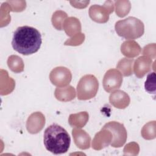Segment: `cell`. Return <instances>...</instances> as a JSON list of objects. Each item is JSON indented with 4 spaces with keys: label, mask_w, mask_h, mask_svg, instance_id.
Segmentation results:
<instances>
[{
    "label": "cell",
    "mask_w": 156,
    "mask_h": 156,
    "mask_svg": "<svg viewBox=\"0 0 156 156\" xmlns=\"http://www.w3.org/2000/svg\"><path fill=\"white\" fill-rule=\"evenodd\" d=\"M122 54L128 57H135L141 52V48L137 43L134 41H124L121 46Z\"/></svg>",
    "instance_id": "13"
},
{
    "label": "cell",
    "mask_w": 156,
    "mask_h": 156,
    "mask_svg": "<svg viewBox=\"0 0 156 156\" xmlns=\"http://www.w3.org/2000/svg\"><path fill=\"white\" fill-rule=\"evenodd\" d=\"M122 76L117 69H110L105 74L102 83L103 87L108 93L118 89L122 85Z\"/></svg>",
    "instance_id": "7"
},
{
    "label": "cell",
    "mask_w": 156,
    "mask_h": 156,
    "mask_svg": "<svg viewBox=\"0 0 156 156\" xmlns=\"http://www.w3.org/2000/svg\"><path fill=\"white\" fill-rule=\"evenodd\" d=\"M102 129L108 130L112 134L111 146L113 147L122 146L127 140V131L122 124L116 121L106 123Z\"/></svg>",
    "instance_id": "5"
},
{
    "label": "cell",
    "mask_w": 156,
    "mask_h": 156,
    "mask_svg": "<svg viewBox=\"0 0 156 156\" xmlns=\"http://www.w3.org/2000/svg\"><path fill=\"white\" fill-rule=\"evenodd\" d=\"M115 29L119 36L126 40H135L140 38L144 32L143 23L133 16L118 21L115 23Z\"/></svg>",
    "instance_id": "3"
},
{
    "label": "cell",
    "mask_w": 156,
    "mask_h": 156,
    "mask_svg": "<svg viewBox=\"0 0 156 156\" xmlns=\"http://www.w3.org/2000/svg\"><path fill=\"white\" fill-rule=\"evenodd\" d=\"M67 17V14L63 12V11H56L54 13H53L52 17V23L53 26L55 27L57 30H62L63 27L62 25L63 24L64 19Z\"/></svg>",
    "instance_id": "18"
},
{
    "label": "cell",
    "mask_w": 156,
    "mask_h": 156,
    "mask_svg": "<svg viewBox=\"0 0 156 156\" xmlns=\"http://www.w3.org/2000/svg\"><path fill=\"white\" fill-rule=\"evenodd\" d=\"M155 72H152L149 73L144 83L145 90L150 94H155L156 84H155Z\"/></svg>",
    "instance_id": "19"
},
{
    "label": "cell",
    "mask_w": 156,
    "mask_h": 156,
    "mask_svg": "<svg viewBox=\"0 0 156 156\" xmlns=\"http://www.w3.org/2000/svg\"><path fill=\"white\" fill-rule=\"evenodd\" d=\"M71 79L72 74L70 70L64 66H58L54 68L49 74V79L51 83L60 88L68 85Z\"/></svg>",
    "instance_id": "8"
},
{
    "label": "cell",
    "mask_w": 156,
    "mask_h": 156,
    "mask_svg": "<svg viewBox=\"0 0 156 156\" xmlns=\"http://www.w3.org/2000/svg\"><path fill=\"white\" fill-rule=\"evenodd\" d=\"M55 96L57 99L60 101H69L74 99L76 92L74 87L68 86L65 88L58 87L55 90Z\"/></svg>",
    "instance_id": "14"
},
{
    "label": "cell",
    "mask_w": 156,
    "mask_h": 156,
    "mask_svg": "<svg viewBox=\"0 0 156 156\" xmlns=\"http://www.w3.org/2000/svg\"><path fill=\"white\" fill-rule=\"evenodd\" d=\"M72 134L74 143L77 147L81 149H87L90 147L91 138L85 130L74 129L72 130Z\"/></svg>",
    "instance_id": "12"
},
{
    "label": "cell",
    "mask_w": 156,
    "mask_h": 156,
    "mask_svg": "<svg viewBox=\"0 0 156 156\" xmlns=\"http://www.w3.org/2000/svg\"><path fill=\"white\" fill-rule=\"evenodd\" d=\"M7 65L13 72L18 73L24 70L23 62L18 55L10 56L7 60Z\"/></svg>",
    "instance_id": "16"
},
{
    "label": "cell",
    "mask_w": 156,
    "mask_h": 156,
    "mask_svg": "<svg viewBox=\"0 0 156 156\" xmlns=\"http://www.w3.org/2000/svg\"><path fill=\"white\" fill-rule=\"evenodd\" d=\"M43 143L46 149L54 154L66 153L70 146L71 138L61 126L52 124L44 132Z\"/></svg>",
    "instance_id": "2"
},
{
    "label": "cell",
    "mask_w": 156,
    "mask_h": 156,
    "mask_svg": "<svg viewBox=\"0 0 156 156\" xmlns=\"http://www.w3.org/2000/svg\"><path fill=\"white\" fill-rule=\"evenodd\" d=\"M30 117L35 121V122L27 119L26 123L27 130L30 133H37L43 129L45 124L44 116L41 113L37 112L31 114Z\"/></svg>",
    "instance_id": "9"
},
{
    "label": "cell",
    "mask_w": 156,
    "mask_h": 156,
    "mask_svg": "<svg viewBox=\"0 0 156 156\" xmlns=\"http://www.w3.org/2000/svg\"><path fill=\"white\" fill-rule=\"evenodd\" d=\"M110 103L118 108H125L130 104L129 95L122 90H116L110 95Z\"/></svg>",
    "instance_id": "11"
},
{
    "label": "cell",
    "mask_w": 156,
    "mask_h": 156,
    "mask_svg": "<svg viewBox=\"0 0 156 156\" xmlns=\"http://www.w3.org/2000/svg\"><path fill=\"white\" fill-rule=\"evenodd\" d=\"M42 43L41 35L35 28L28 26L18 27L13 33L12 45L18 53L28 55L37 52Z\"/></svg>",
    "instance_id": "1"
},
{
    "label": "cell",
    "mask_w": 156,
    "mask_h": 156,
    "mask_svg": "<svg viewBox=\"0 0 156 156\" xmlns=\"http://www.w3.org/2000/svg\"><path fill=\"white\" fill-rule=\"evenodd\" d=\"M152 123V121L145 124L141 130V135L146 140H151L155 137V124H154L153 126H151Z\"/></svg>",
    "instance_id": "21"
},
{
    "label": "cell",
    "mask_w": 156,
    "mask_h": 156,
    "mask_svg": "<svg viewBox=\"0 0 156 156\" xmlns=\"http://www.w3.org/2000/svg\"><path fill=\"white\" fill-rule=\"evenodd\" d=\"M112 1H106L103 6L93 5L89 9V15L92 20L99 23H105L108 21L109 14L113 11Z\"/></svg>",
    "instance_id": "6"
},
{
    "label": "cell",
    "mask_w": 156,
    "mask_h": 156,
    "mask_svg": "<svg viewBox=\"0 0 156 156\" xmlns=\"http://www.w3.org/2000/svg\"><path fill=\"white\" fill-rule=\"evenodd\" d=\"M88 120V114L87 112H82L69 115L68 122L71 126L81 128L83 127Z\"/></svg>",
    "instance_id": "15"
},
{
    "label": "cell",
    "mask_w": 156,
    "mask_h": 156,
    "mask_svg": "<svg viewBox=\"0 0 156 156\" xmlns=\"http://www.w3.org/2000/svg\"><path fill=\"white\" fill-rule=\"evenodd\" d=\"M133 59L123 58L120 60L116 65L124 76H129L132 74V64Z\"/></svg>",
    "instance_id": "17"
},
{
    "label": "cell",
    "mask_w": 156,
    "mask_h": 156,
    "mask_svg": "<svg viewBox=\"0 0 156 156\" xmlns=\"http://www.w3.org/2000/svg\"><path fill=\"white\" fill-rule=\"evenodd\" d=\"M99 88L97 78L92 74L82 77L77 85V96L79 100H88L96 95Z\"/></svg>",
    "instance_id": "4"
},
{
    "label": "cell",
    "mask_w": 156,
    "mask_h": 156,
    "mask_svg": "<svg viewBox=\"0 0 156 156\" xmlns=\"http://www.w3.org/2000/svg\"><path fill=\"white\" fill-rule=\"evenodd\" d=\"M152 64V59L148 57H140L135 60L134 63L133 69L135 76L138 78L143 77L151 70Z\"/></svg>",
    "instance_id": "10"
},
{
    "label": "cell",
    "mask_w": 156,
    "mask_h": 156,
    "mask_svg": "<svg viewBox=\"0 0 156 156\" xmlns=\"http://www.w3.org/2000/svg\"><path fill=\"white\" fill-rule=\"evenodd\" d=\"M63 28L65 30V32L66 33V35H68V36H73L75 34L74 31H73V28H74L75 29H76L79 32H80L81 30L80 23V21H79L78 19L76 21V23L74 24L73 26L71 25L68 18L66 19V21H65L63 25Z\"/></svg>",
    "instance_id": "20"
}]
</instances>
